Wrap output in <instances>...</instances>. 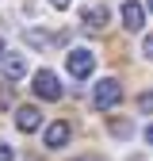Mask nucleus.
Returning <instances> with one entry per match:
<instances>
[{"mask_svg":"<svg viewBox=\"0 0 153 161\" xmlns=\"http://www.w3.org/2000/svg\"><path fill=\"white\" fill-rule=\"evenodd\" d=\"M145 142H149V146H153V123H149V127H145Z\"/></svg>","mask_w":153,"mask_h":161,"instance_id":"15","label":"nucleus"},{"mask_svg":"<svg viewBox=\"0 0 153 161\" xmlns=\"http://www.w3.org/2000/svg\"><path fill=\"white\" fill-rule=\"evenodd\" d=\"M92 65H96L92 50H69V58H65V69H69L73 80H84V77L92 73Z\"/></svg>","mask_w":153,"mask_h":161,"instance_id":"3","label":"nucleus"},{"mask_svg":"<svg viewBox=\"0 0 153 161\" xmlns=\"http://www.w3.org/2000/svg\"><path fill=\"white\" fill-rule=\"evenodd\" d=\"M76 161H103V157H76Z\"/></svg>","mask_w":153,"mask_h":161,"instance_id":"16","label":"nucleus"},{"mask_svg":"<svg viewBox=\"0 0 153 161\" xmlns=\"http://www.w3.org/2000/svg\"><path fill=\"white\" fill-rule=\"evenodd\" d=\"M142 54H145V58H153V35L145 38V42H142Z\"/></svg>","mask_w":153,"mask_h":161,"instance_id":"13","label":"nucleus"},{"mask_svg":"<svg viewBox=\"0 0 153 161\" xmlns=\"http://www.w3.org/2000/svg\"><path fill=\"white\" fill-rule=\"evenodd\" d=\"M73 138V127L69 123H61V119H57V123H50L46 127V134H42V142H46V150H61L65 142Z\"/></svg>","mask_w":153,"mask_h":161,"instance_id":"5","label":"nucleus"},{"mask_svg":"<svg viewBox=\"0 0 153 161\" xmlns=\"http://www.w3.org/2000/svg\"><path fill=\"white\" fill-rule=\"evenodd\" d=\"M107 23H111L107 4H84V8H81V27H84L88 35H103Z\"/></svg>","mask_w":153,"mask_h":161,"instance_id":"1","label":"nucleus"},{"mask_svg":"<svg viewBox=\"0 0 153 161\" xmlns=\"http://www.w3.org/2000/svg\"><path fill=\"white\" fill-rule=\"evenodd\" d=\"M138 108H142V111H145V115H149V111H153V92H142V100H138Z\"/></svg>","mask_w":153,"mask_h":161,"instance_id":"11","label":"nucleus"},{"mask_svg":"<svg viewBox=\"0 0 153 161\" xmlns=\"http://www.w3.org/2000/svg\"><path fill=\"white\" fill-rule=\"evenodd\" d=\"M0 58H4V38H0Z\"/></svg>","mask_w":153,"mask_h":161,"instance_id":"18","label":"nucleus"},{"mask_svg":"<svg viewBox=\"0 0 153 161\" xmlns=\"http://www.w3.org/2000/svg\"><path fill=\"white\" fill-rule=\"evenodd\" d=\"M123 27L126 31H142L145 27V8L138 4V0H126L123 4Z\"/></svg>","mask_w":153,"mask_h":161,"instance_id":"7","label":"nucleus"},{"mask_svg":"<svg viewBox=\"0 0 153 161\" xmlns=\"http://www.w3.org/2000/svg\"><path fill=\"white\" fill-rule=\"evenodd\" d=\"M27 42L31 46H50V38H46V31H27Z\"/></svg>","mask_w":153,"mask_h":161,"instance_id":"9","label":"nucleus"},{"mask_svg":"<svg viewBox=\"0 0 153 161\" xmlns=\"http://www.w3.org/2000/svg\"><path fill=\"white\" fill-rule=\"evenodd\" d=\"M111 134H115V138H130V123H123V119L111 123Z\"/></svg>","mask_w":153,"mask_h":161,"instance_id":"10","label":"nucleus"},{"mask_svg":"<svg viewBox=\"0 0 153 161\" xmlns=\"http://www.w3.org/2000/svg\"><path fill=\"white\" fill-rule=\"evenodd\" d=\"M15 127L23 130V134L38 130V127H42V111H38V108H31V104H23V108H15Z\"/></svg>","mask_w":153,"mask_h":161,"instance_id":"6","label":"nucleus"},{"mask_svg":"<svg viewBox=\"0 0 153 161\" xmlns=\"http://www.w3.org/2000/svg\"><path fill=\"white\" fill-rule=\"evenodd\" d=\"M34 92L46 100V104H54V100H61V80H57L50 69H42V73H34Z\"/></svg>","mask_w":153,"mask_h":161,"instance_id":"4","label":"nucleus"},{"mask_svg":"<svg viewBox=\"0 0 153 161\" xmlns=\"http://www.w3.org/2000/svg\"><path fill=\"white\" fill-rule=\"evenodd\" d=\"M0 161H15V150H12V146H4V142H0Z\"/></svg>","mask_w":153,"mask_h":161,"instance_id":"12","label":"nucleus"},{"mask_svg":"<svg viewBox=\"0 0 153 161\" xmlns=\"http://www.w3.org/2000/svg\"><path fill=\"white\" fill-rule=\"evenodd\" d=\"M145 8H149V15H153V0H145Z\"/></svg>","mask_w":153,"mask_h":161,"instance_id":"17","label":"nucleus"},{"mask_svg":"<svg viewBox=\"0 0 153 161\" xmlns=\"http://www.w3.org/2000/svg\"><path fill=\"white\" fill-rule=\"evenodd\" d=\"M50 4H54V8H69L73 0H50Z\"/></svg>","mask_w":153,"mask_h":161,"instance_id":"14","label":"nucleus"},{"mask_svg":"<svg viewBox=\"0 0 153 161\" xmlns=\"http://www.w3.org/2000/svg\"><path fill=\"white\" fill-rule=\"evenodd\" d=\"M119 100H123V85H119V80H115V77L100 80V85L92 88V104L100 108V111H111L115 104H119Z\"/></svg>","mask_w":153,"mask_h":161,"instance_id":"2","label":"nucleus"},{"mask_svg":"<svg viewBox=\"0 0 153 161\" xmlns=\"http://www.w3.org/2000/svg\"><path fill=\"white\" fill-rule=\"evenodd\" d=\"M0 73H4L12 85H15V80H23V77H27V62H23L19 54H4V58H0Z\"/></svg>","mask_w":153,"mask_h":161,"instance_id":"8","label":"nucleus"}]
</instances>
